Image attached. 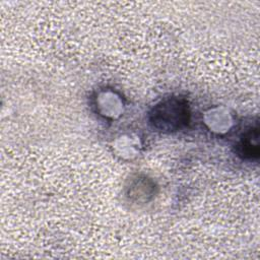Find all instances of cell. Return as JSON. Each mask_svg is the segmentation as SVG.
<instances>
[{
  "label": "cell",
  "mask_w": 260,
  "mask_h": 260,
  "mask_svg": "<svg viewBox=\"0 0 260 260\" xmlns=\"http://www.w3.org/2000/svg\"><path fill=\"white\" fill-rule=\"evenodd\" d=\"M191 113L188 102L182 98H167L149 112L148 121L152 128L161 132H175L188 125Z\"/></svg>",
  "instance_id": "6da1fadb"
},
{
  "label": "cell",
  "mask_w": 260,
  "mask_h": 260,
  "mask_svg": "<svg viewBox=\"0 0 260 260\" xmlns=\"http://www.w3.org/2000/svg\"><path fill=\"white\" fill-rule=\"evenodd\" d=\"M258 128H252L244 134L238 144V153L244 158H257L259 156Z\"/></svg>",
  "instance_id": "7a4b0ae2"
}]
</instances>
